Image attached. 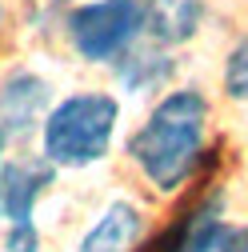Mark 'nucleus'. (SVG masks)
I'll return each mask as SVG.
<instances>
[{"label": "nucleus", "instance_id": "f8f14e48", "mask_svg": "<svg viewBox=\"0 0 248 252\" xmlns=\"http://www.w3.org/2000/svg\"><path fill=\"white\" fill-rule=\"evenodd\" d=\"M0 172H4V132H0Z\"/></svg>", "mask_w": 248, "mask_h": 252}, {"label": "nucleus", "instance_id": "20e7f679", "mask_svg": "<svg viewBox=\"0 0 248 252\" xmlns=\"http://www.w3.org/2000/svg\"><path fill=\"white\" fill-rule=\"evenodd\" d=\"M48 184H52L48 160L4 164V172H0V212H4L8 224H32V208Z\"/></svg>", "mask_w": 248, "mask_h": 252}, {"label": "nucleus", "instance_id": "f03ea898", "mask_svg": "<svg viewBox=\"0 0 248 252\" xmlns=\"http://www.w3.org/2000/svg\"><path fill=\"white\" fill-rule=\"evenodd\" d=\"M120 104L108 92H76L44 116V160L52 168H88L108 156Z\"/></svg>", "mask_w": 248, "mask_h": 252}, {"label": "nucleus", "instance_id": "39448f33", "mask_svg": "<svg viewBox=\"0 0 248 252\" xmlns=\"http://www.w3.org/2000/svg\"><path fill=\"white\" fill-rule=\"evenodd\" d=\"M140 232H144L140 208L128 204V200H112L100 212V220L84 232L80 252H132L136 240H140Z\"/></svg>", "mask_w": 248, "mask_h": 252}, {"label": "nucleus", "instance_id": "7ed1b4c3", "mask_svg": "<svg viewBox=\"0 0 248 252\" xmlns=\"http://www.w3.org/2000/svg\"><path fill=\"white\" fill-rule=\"evenodd\" d=\"M148 0H92L68 16V40L88 64H104L128 52V44L144 32Z\"/></svg>", "mask_w": 248, "mask_h": 252}, {"label": "nucleus", "instance_id": "1a4fd4ad", "mask_svg": "<svg viewBox=\"0 0 248 252\" xmlns=\"http://www.w3.org/2000/svg\"><path fill=\"white\" fill-rule=\"evenodd\" d=\"M168 72H172V64H168L164 56H128V64L120 68V80L128 84L132 92H140V88L160 84Z\"/></svg>", "mask_w": 248, "mask_h": 252}, {"label": "nucleus", "instance_id": "9d476101", "mask_svg": "<svg viewBox=\"0 0 248 252\" xmlns=\"http://www.w3.org/2000/svg\"><path fill=\"white\" fill-rule=\"evenodd\" d=\"M224 88L232 100H248V36L228 52V64H224Z\"/></svg>", "mask_w": 248, "mask_h": 252}, {"label": "nucleus", "instance_id": "f257e3e1", "mask_svg": "<svg viewBox=\"0 0 248 252\" xmlns=\"http://www.w3.org/2000/svg\"><path fill=\"white\" fill-rule=\"evenodd\" d=\"M208 140V100L196 88H176L132 132L128 156L156 192H176L200 168Z\"/></svg>", "mask_w": 248, "mask_h": 252}, {"label": "nucleus", "instance_id": "6e6552de", "mask_svg": "<svg viewBox=\"0 0 248 252\" xmlns=\"http://www.w3.org/2000/svg\"><path fill=\"white\" fill-rule=\"evenodd\" d=\"M192 252H248V224H228V220L212 216L204 220Z\"/></svg>", "mask_w": 248, "mask_h": 252}, {"label": "nucleus", "instance_id": "9b49d317", "mask_svg": "<svg viewBox=\"0 0 248 252\" xmlns=\"http://www.w3.org/2000/svg\"><path fill=\"white\" fill-rule=\"evenodd\" d=\"M4 248H8V252H40V232H36V224H8V228H4Z\"/></svg>", "mask_w": 248, "mask_h": 252}, {"label": "nucleus", "instance_id": "ddd939ff", "mask_svg": "<svg viewBox=\"0 0 248 252\" xmlns=\"http://www.w3.org/2000/svg\"><path fill=\"white\" fill-rule=\"evenodd\" d=\"M0 16H4V12H0Z\"/></svg>", "mask_w": 248, "mask_h": 252}, {"label": "nucleus", "instance_id": "423d86ee", "mask_svg": "<svg viewBox=\"0 0 248 252\" xmlns=\"http://www.w3.org/2000/svg\"><path fill=\"white\" fill-rule=\"evenodd\" d=\"M48 100V84L32 72H16L12 80L0 84V132L8 136V128H28L36 120V112Z\"/></svg>", "mask_w": 248, "mask_h": 252}, {"label": "nucleus", "instance_id": "0eeeda50", "mask_svg": "<svg viewBox=\"0 0 248 252\" xmlns=\"http://www.w3.org/2000/svg\"><path fill=\"white\" fill-rule=\"evenodd\" d=\"M200 20H204L200 0H148L144 28L152 32V40H160V44H184V40L196 36Z\"/></svg>", "mask_w": 248, "mask_h": 252}]
</instances>
